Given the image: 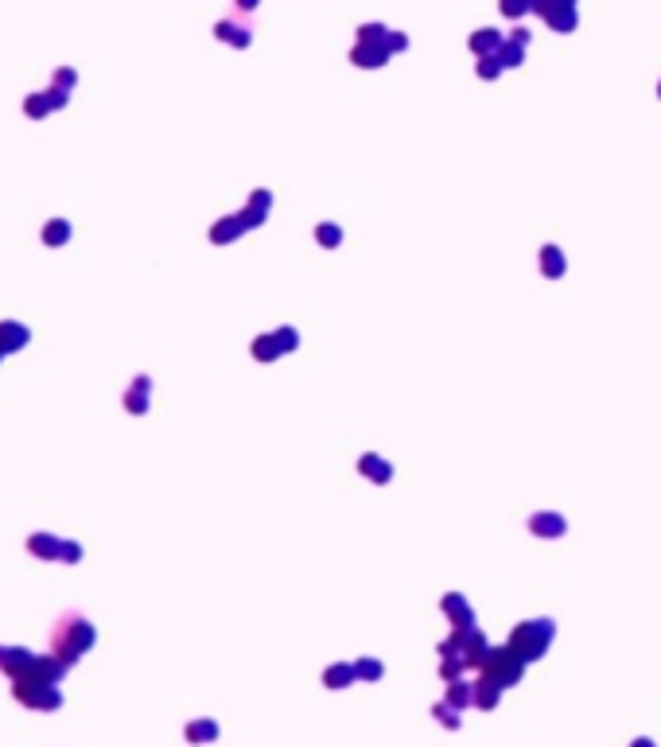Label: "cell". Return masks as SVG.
I'll use <instances>...</instances> for the list:
<instances>
[{
	"label": "cell",
	"mask_w": 661,
	"mask_h": 747,
	"mask_svg": "<svg viewBox=\"0 0 661 747\" xmlns=\"http://www.w3.org/2000/svg\"><path fill=\"white\" fill-rule=\"evenodd\" d=\"M94 642H97L94 622H90L86 615H74V611L70 615H63L59 622H55V630H51V654L55 658H63L66 666H74V662H78Z\"/></svg>",
	"instance_id": "obj_1"
},
{
	"label": "cell",
	"mask_w": 661,
	"mask_h": 747,
	"mask_svg": "<svg viewBox=\"0 0 661 747\" xmlns=\"http://www.w3.org/2000/svg\"><path fill=\"white\" fill-rule=\"evenodd\" d=\"M12 696L36 712L63 709V689L55 682H36V677H12Z\"/></svg>",
	"instance_id": "obj_2"
},
{
	"label": "cell",
	"mask_w": 661,
	"mask_h": 747,
	"mask_svg": "<svg viewBox=\"0 0 661 747\" xmlns=\"http://www.w3.org/2000/svg\"><path fill=\"white\" fill-rule=\"evenodd\" d=\"M28 549L43 561H63V564H74L82 561V545L78 541H63L55 534H31L28 537Z\"/></svg>",
	"instance_id": "obj_3"
},
{
	"label": "cell",
	"mask_w": 661,
	"mask_h": 747,
	"mask_svg": "<svg viewBox=\"0 0 661 747\" xmlns=\"http://www.w3.org/2000/svg\"><path fill=\"white\" fill-rule=\"evenodd\" d=\"M66 105V90H43V94H31L28 102H23V113L28 117H43V113H51V110H63Z\"/></svg>",
	"instance_id": "obj_4"
},
{
	"label": "cell",
	"mask_w": 661,
	"mask_h": 747,
	"mask_svg": "<svg viewBox=\"0 0 661 747\" xmlns=\"http://www.w3.org/2000/svg\"><path fill=\"white\" fill-rule=\"evenodd\" d=\"M31 662H36V654H31L28 646H0V669H4L8 677H20Z\"/></svg>",
	"instance_id": "obj_5"
},
{
	"label": "cell",
	"mask_w": 661,
	"mask_h": 747,
	"mask_svg": "<svg viewBox=\"0 0 661 747\" xmlns=\"http://www.w3.org/2000/svg\"><path fill=\"white\" fill-rule=\"evenodd\" d=\"M28 339H31V331L23 327V323H12V319L0 323V346H4V354L23 351V346H28Z\"/></svg>",
	"instance_id": "obj_6"
},
{
	"label": "cell",
	"mask_w": 661,
	"mask_h": 747,
	"mask_svg": "<svg viewBox=\"0 0 661 747\" xmlns=\"http://www.w3.org/2000/svg\"><path fill=\"white\" fill-rule=\"evenodd\" d=\"M148 386H152L148 378H136V381H132V389L125 393V409H129V413H144V409H148Z\"/></svg>",
	"instance_id": "obj_7"
},
{
	"label": "cell",
	"mask_w": 661,
	"mask_h": 747,
	"mask_svg": "<svg viewBox=\"0 0 661 747\" xmlns=\"http://www.w3.org/2000/svg\"><path fill=\"white\" fill-rule=\"evenodd\" d=\"M43 242L51 245V249L55 245H66V242H70V222H66V218H51L43 226Z\"/></svg>",
	"instance_id": "obj_8"
},
{
	"label": "cell",
	"mask_w": 661,
	"mask_h": 747,
	"mask_svg": "<svg viewBox=\"0 0 661 747\" xmlns=\"http://www.w3.org/2000/svg\"><path fill=\"white\" fill-rule=\"evenodd\" d=\"M214 732H218V728H214L210 720H195V724H187V740H191V743L214 740Z\"/></svg>",
	"instance_id": "obj_9"
},
{
	"label": "cell",
	"mask_w": 661,
	"mask_h": 747,
	"mask_svg": "<svg viewBox=\"0 0 661 747\" xmlns=\"http://www.w3.org/2000/svg\"><path fill=\"white\" fill-rule=\"evenodd\" d=\"M55 82H59V90H70L74 86V70H66V66H63V70L55 74Z\"/></svg>",
	"instance_id": "obj_10"
},
{
	"label": "cell",
	"mask_w": 661,
	"mask_h": 747,
	"mask_svg": "<svg viewBox=\"0 0 661 747\" xmlns=\"http://www.w3.org/2000/svg\"><path fill=\"white\" fill-rule=\"evenodd\" d=\"M522 8H525L522 0H506V12H522Z\"/></svg>",
	"instance_id": "obj_11"
},
{
	"label": "cell",
	"mask_w": 661,
	"mask_h": 747,
	"mask_svg": "<svg viewBox=\"0 0 661 747\" xmlns=\"http://www.w3.org/2000/svg\"><path fill=\"white\" fill-rule=\"evenodd\" d=\"M237 4H242V8H257V0H237Z\"/></svg>",
	"instance_id": "obj_12"
},
{
	"label": "cell",
	"mask_w": 661,
	"mask_h": 747,
	"mask_svg": "<svg viewBox=\"0 0 661 747\" xmlns=\"http://www.w3.org/2000/svg\"><path fill=\"white\" fill-rule=\"evenodd\" d=\"M0 359H4V346H0Z\"/></svg>",
	"instance_id": "obj_13"
}]
</instances>
